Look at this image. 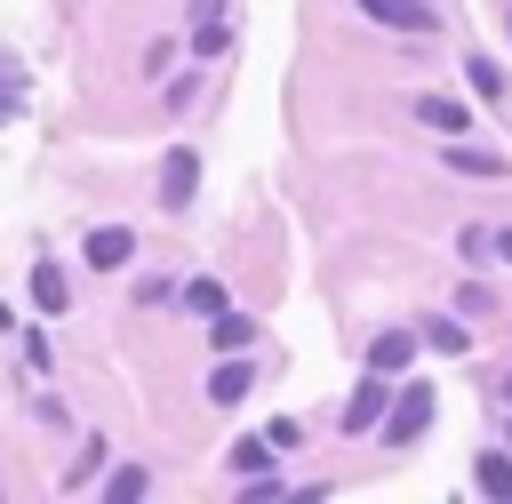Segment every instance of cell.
<instances>
[{"label":"cell","mask_w":512,"mask_h":504,"mask_svg":"<svg viewBox=\"0 0 512 504\" xmlns=\"http://www.w3.org/2000/svg\"><path fill=\"white\" fill-rule=\"evenodd\" d=\"M232 472H240V480L272 472V448H264V440H240V448H232Z\"/></svg>","instance_id":"obj_15"},{"label":"cell","mask_w":512,"mask_h":504,"mask_svg":"<svg viewBox=\"0 0 512 504\" xmlns=\"http://www.w3.org/2000/svg\"><path fill=\"white\" fill-rule=\"evenodd\" d=\"M360 16H376V24H392V32H432V24H440L424 0H360Z\"/></svg>","instance_id":"obj_4"},{"label":"cell","mask_w":512,"mask_h":504,"mask_svg":"<svg viewBox=\"0 0 512 504\" xmlns=\"http://www.w3.org/2000/svg\"><path fill=\"white\" fill-rule=\"evenodd\" d=\"M184 304H192L200 320H216V312H224V288H216V280H184Z\"/></svg>","instance_id":"obj_14"},{"label":"cell","mask_w":512,"mask_h":504,"mask_svg":"<svg viewBox=\"0 0 512 504\" xmlns=\"http://www.w3.org/2000/svg\"><path fill=\"white\" fill-rule=\"evenodd\" d=\"M504 24H512V16H504Z\"/></svg>","instance_id":"obj_20"},{"label":"cell","mask_w":512,"mask_h":504,"mask_svg":"<svg viewBox=\"0 0 512 504\" xmlns=\"http://www.w3.org/2000/svg\"><path fill=\"white\" fill-rule=\"evenodd\" d=\"M32 304L40 312H64V272L56 264H32Z\"/></svg>","instance_id":"obj_13"},{"label":"cell","mask_w":512,"mask_h":504,"mask_svg":"<svg viewBox=\"0 0 512 504\" xmlns=\"http://www.w3.org/2000/svg\"><path fill=\"white\" fill-rule=\"evenodd\" d=\"M416 120H424V128H440V136H464V120H472V112H464L456 96H416Z\"/></svg>","instance_id":"obj_8"},{"label":"cell","mask_w":512,"mask_h":504,"mask_svg":"<svg viewBox=\"0 0 512 504\" xmlns=\"http://www.w3.org/2000/svg\"><path fill=\"white\" fill-rule=\"evenodd\" d=\"M208 344H216V352H248V344H256V320H240V312H216Z\"/></svg>","instance_id":"obj_12"},{"label":"cell","mask_w":512,"mask_h":504,"mask_svg":"<svg viewBox=\"0 0 512 504\" xmlns=\"http://www.w3.org/2000/svg\"><path fill=\"white\" fill-rule=\"evenodd\" d=\"M472 488H480V496H512V456H496V448L472 456Z\"/></svg>","instance_id":"obj_11"},{"label":"cell","mask_w":512,"mask_h":504,"mask_svg":"<svg viewBox=\"0 0 512 504\" xmlns=\"http://www.w3.org/2000/svg\"><path fill=\"white\" fill-rule=\"evenodd\" d=\"M248 392H256V368H248L240 352H224V368L208 376V400H216V408H232V400H248Z\"/></svg>","instance_id":"obj_5"},{"label":"cell","mask_w":512,"mask_h":504,"mask_svg":"<svg viewBox=\"0 0 512 504\" xmlns=\"http://www.w3.org/2000/svg\"><path fill=\"white\" fill-rule=\"evenodd\" d=\"M424 344H432V352H472V336H464V328H456V320H440V328H432V336H424Z\"/></svg>","instance_id":"obj_17"},{"label":"cell","mask_w":512,"mask_h":504,"mask_svg":"<svg viewBox=\"0 0 512 504\" xmlns=\"http://www.w3.org/2000/svg\"><path fill=\"white\" fill-rule=\"evenodd\" d=\"M464 80H472V96H480V104H504V96H512L504 64H488V56H472V64H464Z\"/></svg>","instance_id":"obj_9"},{"label":"cell","mask_w":512,"mask_h":504,"mask_svg":"<svg viewBox=\"0 0 512 504\" xmlns=\"http://www.w3.org/2000/svg\"><path fill=\"white\" fill-rule=\"evenodd\" d=\"M192 184H200L192 144H168V160H160V208H184V200H192Z\"/></svg>","instance_id":"obj_1"},{"label":"cell","mask_w":512,"mask_h":504,"mask_svg":"<svg viewBox=\"0 0 512 504\" xmlns=\"http://www.w3.org/2000/svg\"><path fill=\"white\" fill-rule=\"evenodd\" d=\"M496 400H504V408H512V376H504V384H496Z\"/></svg>","instance_id":"obj_19"},{"label":"cell","mask_w":512,"mask_h":504,"mask_svg":"<svg viewBox=\"0 0 512 504\" xmlns=\"http://www.w3.org/2000/svg\"><path fill=\"white\" fill-rule=\"evenodd\" d=\"M424 424H432V392H424V384H408V392H400V408L384 416V440H392V448H408Z\"/></svg>","instance_id":"obj_2"},{"label":"cell","mask_w":512,"mask_h":504,"mask_svg":"<svg viewBox=\"0 0 512 504\" xmlns=\"http://www.w3.org/2000/svg\"><path fill=\"white\" fill-rule=\"evenodd\" d=\"M144 488H152V480H144V472H136V464H120V472H112V480H104V496H120V504H128V496H144Z\"/></svg>","instance_id":"obj_16"},{"label":"cell","mask_w":512,"mask_h":504,"mask_svg":"<svg viewBox=\"0 0 512 504\" xmlns=\"http://www.w3.org/2000/svg\"><path fill=\"white\" fill-rule=\"evenodd\" d=\"M80 256H88V264H96V272H120V264H128V256H136V232H128V224H96V232H88V248H80Z\"/></svg>","instance_id":"obj_3"},{"label":"cell","mask_w":512,"mask_h":504,"mask_svg":"<svg viewBox=\"0 0 512 504\" xmlns=\"http://www.w3.org/2000/svg\"><path fill=\"white\" fill-rule=\"evenodd\" d=\"M496 256H504V264H512V224H504V232H496Z\"/></svg>","instance_id":"obj_18"},{"label":"cell","mask_w":512,"mask_h":504,"mask_svg":"<svg viewBox=\"0 0 512 504\" xmlns=\"http://www.w3.org/2000/svg\"><path fill=\"white\" fill-rule=\"evenodd\" d=\"M408 360H416V336H408V328H384V336L368 344V368H376V376H400Z\"/></svg>","instance_id":"obj_7"},{"label":"cell","mask_w":512,"mask_h":504,"mask_svg":"<svg viewBox=\"0 0 512 504\" xmlns=\"http://www.w3.org/2000/svg\"><path fill=\"white\" fill-rule=\"evenodd\" d=\"M376 416H384V376H368V384L352 392V408H344V432H368Z\"/></svg>","instance_id":"obj_10"},{"label":"cell","mask_w":512,"mask_h":504,"mask_svg":"<svg viewBox=\"0 0 512 504\" xmlns=\"http://www.w3.org/2000/svg\"><path fill=\"white\" fill-rule=\"evenodd\" d=\"M440 160H448V168H464V176H512V160H504V152H480V144H456V136L440 144Z\"/></svg>","instance_id":"obj_6"}]
</instances>
